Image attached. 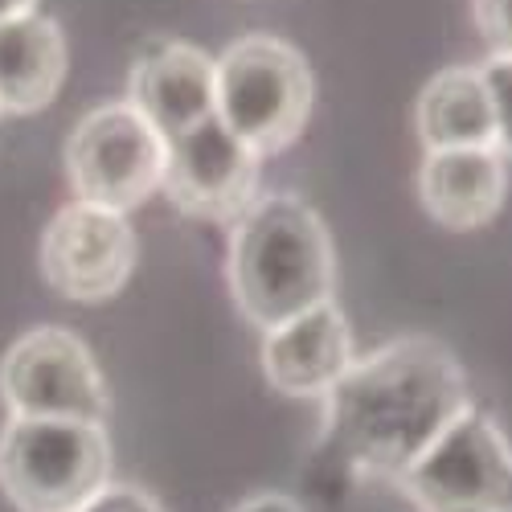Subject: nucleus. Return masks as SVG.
Instances as JSON below:
<instances>
[{
	"label": "nucleus",
	"instance_id": "f257e3e1",
	"mask_svg": "<svg viewBox=\"0 0 512 512\" xmlns=\"http://www.w3.org/2000/svg\"><path fill=\"white\" fill-rule=\"evenodd\" d=\"M320 406V455L357 480L394 484L472 406V390L435 336H398L369 357H353Z\"/></svg>",
	"mask_w": 512,
	"mask_h": 512
},
{
	"label": "nucleus",
	"instance_id": "f03ea898",
	"mask_svg": "<svg viewBox=\"0 0 512 512\" xmlns=\"http://www.w3.org/2000/svg\"><path fill=\"white\" fill-rule=\"evenodd\" d=\"M226 279L238 312L259 332L332 300L336 254L324 218L295 193L254 197L234 222Z\"/></svg>",
	"mask_w": 512,
	"mask_h": 512
},
{
	"label": "nucleus",
	"instance_id": "7ed1b4c3",
	"mask_svg": "<svg viewBox=\"0 0 512 512\" xmlns=\"http://www.w3.org/2000/svg\"><path fill=\"white\" fill-rule=\"evenodd\" d=\"M218 119L259 156H279L304 136L316 103L308 58L275 33H246L213 62Z\"/></svg>",
	"mask_w": 512,
	"mask_h": 512
},
{
	"label": "nucleus",
	"instance_id": "20e7f679",
	"mask_svg": "<svg viewBox=\"0 0 512 512\" xmlns=\"http://www.w3.org/2000/svg\"><path fill=\"white\" fill-rule=\"evenodd\" d=\"M111 484L103 422L17 418L0 431V492L17 512H78Z\"/></svg>",
	"mask_w": 512,
	"mask_h": 512
},
{
	"label": "nucleus",
	"instance_id": "39448f33",
	"mask_svg": "<svg viewBox=\"0 0 512 512\" xmlns=\"http://www.w3.org/2000/svg\"><path fill=\"white\" fill-rule=\"evenodd\" d=\"M394 488L418 512H512V439L472 402L394 480Z\"/></svg>",
	"mask_w": 512,
	"mask_h": 512
},
{
	"label": "nucleus",
	"instance_id": "423d86ee",
	"mask_svg": "<svg viewBox=\"0 0 512 512\" xmlns=\"http://www.w3.org/2000/svg\"><path fill=\"white\" fill-rule=\"evenodd\" d=\"M164 140L132 103L87 111L66 140V177L74 201L132 213L160 189Z\"/></svg>",
	"mask_w": 512,
	"mask_h": 512
},
{
	"label": "nucleus",
	"instance_id": "0eeeda50",
	"mask_svg": "<svg viewBox=\"0 0 512 512\" xmlns=\"http://www.w3.org/2000/svg\"><path fill=\"white\" fill-rule=\"evenodd\" d=\"M0 398L17 418L107 422L111 394L91 349L66 328H33L0 361Z\"/></svg>",
	"mask_w": 512,
	"mask_h": 512
},
{
	"label": "nucleus",
	"instance_id": "6e6552de",
	"mask_svg": "<svg viewBox=\"0 0 512 512\" xmlns=\"http://www.w3.org/2000/svg\"><path fill=\"white\" fill-rule=\"evenodd\" d=\"M259 164L263 156L250 152L213 111L189 132L164 140L160 189L185 218L234 226L259 197Z\"/></svg>",
	"mask_w": 512,
	"mask_h": 512
},
{
	"label": "nucleus",
	"instance_id": "1a4fd4ad",
	"mask_svg": "<svg viewBox=\"0 0 512 512\" xmlns=\"http://www.w3.org/2000/svg\"><path fill=\"white\" fill-rule=\"evenodd\" d=\"M136 271V230L127 213L70 201L41 234V275L74 304H103Z\"/></svg>",
	"mask_w": 512,
	"mask_h": 512
},
{
	"label": "nucleus",
	"instance_id": "9d476101",
	"mask_svg": "<svg viewBox=\"0 0 512 512\" xmlns=\"http://www.w3.org/2000/svg\"><path fill=\"white\" fill-rule=\"evenodd\" d=\"M127 103L156 127L160 140L189 132L218 111L213 58L189 41H152L127 74Z\"/></svg>",
	"mask_w": 512,
	"mask_h": 512
},
{
	"label": "nucleus",
	"instance_id": "9b49d317",
	"mask_svg": "<svg viewBox=\"0 0 512 512\" xmlns=\"http://www.w3.org/2000/svg\"><path fill=\"white\" fill-rule=\"evenodd\" d=\"M263 336V373L287 398H324L353 365V332L336 300L291 316Z\"/></svg>",
	"mask_w": 512,
	"mask_h": 512
},
{
	"label": "nucleus",
	"instance_id": "f8f14e48",
	"mask_svg": "<svg viewBox=\"0 0 512 512\" xmlns=\"http://www.w3.org/2000/svg\"><path fill=\"white\" fill-rule=\"evenodd\" d=\"M418 201L447 230H480L504 209L508 156L500 148H426Z\"/></svg>",
	"mask_w": 512,
	"mask_h": 512
},
{
	"label": "nucleus",
	"instance_id": "ddd939ff",
	"mask_svg": "<svg viewBox=\"0 0 512 512\" xmlns=\"http://www.w3.org/2000/svg\"><path fill=\"white\" fill-rule=\"evenodd\" d=\"M66 37L37 9L0 25V115L46 111L66 82Z\"/></svg>",
	"mask_w": 512,
	"mask_h": 512
},
{
	"label": "nucleus",
	"instance_id": "4468645a",
	"mask_svg": "<svg viewBox=\"0 0 512 512\" xmlns=\"http://www.w3.org/2000/svg\"><path fill=\"white\" fill-rule=\"evenodd\" d=\"M422 148H496V119L480 66L439 70L414 103Z\"/></svg>",
	"mask_w": 512,
	"mask_h": 512
},
{
	"label": "nucleus",
	"instance_id": "2eb2a0df",
	"mask_svg": "<svg viewBox=\"0 0 512 512\" xmlns=\"http://www.w3.org/2000/svg\"><path fill=\"white\" fill-rule=\"evenodd\" d=\"M484 87L492 99V119H496V148L512 156V54H492L484 66Z\"/></svg>",
	"mask_w": 512,
	"mask_h": 512
},
{
	"label": "nucleus",
	"instance_id": "dca6fc26",
	"mask_svg": "<svg viewBox=\"0 0 512 512\" xmlns=\"http://www.w3.org/2000/svg\"><path fill=\"white\" fill-rule=\"evenodd\" d=\"M472 21L492 54H512V0H472Z\"/></svg>",
	"mask_w": 512,
	"mask_h": 512
},
{
	"label": "nucleus",
	"instance_id": "f3484780",
	"mask_svg": "<svg viewBox=\"0 0 512 512\" xmlns=\"http://www.w3.org/2000/svg\"><path fill=\"white\" fill-rule=\"evenodd\" d=\"M78 512H164V504L152 492L136 488V484H115L111 480L103 492H95Z\"/></svg>",
	"mask_w": 512,
	"mask_h": 512
},
{
	"label": "nucleus",
	"instance_id": "a211bd4d",
	"mask_svg": "<svg viewBox=\"0 0 512 512\" xmlns=\"http://www.w3.org/2000/svg\"><path fill=\"white\" fill-rule=\"evenodd\" d=\"M234 512H304V504L291 500V496H283V492H259V496L242 500Z\"/></svg>",
	"mask_w": 512,
	"mask_h": 512
},
{
	"label": "nucleus",
	"instance_id": "6ab92c4d",
	"mask_svg": "<svg viewBox=\"0 0 512 512\" xmlns=\"http://www.w3.org/2000/svg\"><path fill=\"white\" fill-rule=\"evenodd\" d=\"M37 9V0H0V25L13 21V17H25Z\"/></svg>",
	"mask_w": 512,
	"mask_h": 512
}]
</instances>
